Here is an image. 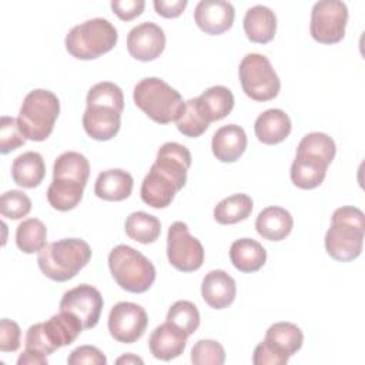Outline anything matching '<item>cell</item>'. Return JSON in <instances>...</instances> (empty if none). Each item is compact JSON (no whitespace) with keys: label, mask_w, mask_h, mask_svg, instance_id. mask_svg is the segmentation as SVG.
Returning <instances> with one entry per match:
<instances>
[{"label":"cell","mask_w":365,"mask_h":365,"mask_svg":"<svg viewBox=\"0 0 365 365\" xmlns=\"http://www.w3.org/2000/svg\"><path fill=\"white\" fill-rule=\"evenodd\" d=\"M47 228L37 218H27L17 225L16 244L24 254L40 252L47 244Z\"/></svg>","instance_id":"35"},{"label":"cell","mask_w":365,"mask_h":365,"mask_svg":"<svg viewBox=\"0 0 365 365\" xmlns=\"http://www.w3.org/2000/svg\"><path fill=\"white\" fill-rule=\"evenodd\" d=\"M252 211L250 195L238 192L221 200L214 208V220L221 225H231L244 221Z\"/></svg>","instance_id":"32"},{"label":"cell","mask_w":365,"mask_h":365,"mask_svg":"<svg viewBox=\"0 0 365 365\" xmlns=\"http://www.w3.org/2000/svg\"><path fill=\"white\" fill-rule=\"evenodd\" d=\"M328 165L307 158V157H298L295 155V160L291 164V181L294 185L302 190H314L322 184L327 175Z\"/></svg>","instance_id":"29"},{"label":"cell","mask_w":365,"mask_h":365,"mask_svg":"<svg viewBox=\"0 0 365 365\" xmlns=\"http://www.w3.org/2000/svg\"><path fill=\"white\" fill-rule=\"evenodd\" d=\"M234 6L224 0H201L194 10V21L207 34L218 36L232 27Z\"/></svg>","instance_id":"15"},{"label":"cell","mask_w":365,"mask_h":365,"mask_svg":"<svg viewBox=\"0 0 365 365\" xmlns=\"http://www.w3.org/2000/svg\"><path fill=\"white\" fill-rule=\"evenodd\" d=\"M83 329V324L77 315L68 311H60L46 322H37L29 327L24 346L44 355H51L61 346L73 344Z\"/></svg>","instance_id":"7"},{"label":"cell","mask_w":365,"mask_h":365,"mask_svg":"<svg viewBox=\"0 0 365 365\" xmlns=\"http://www.w3.org/2000/svg\"><path fill=\"white\" fill-rule=\"evenodd\" d=\"M336 145L335 141L325 133H309L302 137L297 147L298 157H307L315 161H319L325 165H329L335 157Z\"/></svg>","instance_id":"31"},{"label":"cell","mask_w":365,"mask_h":365,"mask_svg":"<svg viewBox=\"0 0 365 365\" xmlns=\"http://www.w3.org/2000/svg\"><path fill=\"white\" fill-rule=\"evenodd\" d=\"M167 321L185 331V334L190 336L200 327V312L194 302L181 299L170 307L167 312Z\"/></svg>","instance_id":"38"},{"label":"cell","mask_w":365,"mask_h":365,"mask_svg":"<svg viewBox=\"0 0 365 365\" xmlns=\"http://www.w3.org/2000/svg\"><path fill=\"white\" fill-rule=\"evenodd\" d=\"M148 325L145 309L134 302L121 301L113 305L108 314L110 335L121 344L137 342Z\"/></svg>","instance_id":"11"},{"label":"cell","mask_w":365,"mask_h":365,"mask_svg":"<svg viewBox=\"0 0 365 365\" xmlns=\"http://www.w3.org/2000/svg\"><path fill=\"white\" fill-rule=\"evenodd\" d=\"M230 259L240 272H257L267 261V251L252 238H240L230 247Z\"/></svg>","instance_id":"26"},{"label":"cell","mask_w":365,"mask_h":365,"mask_svg":"<svg viewBox=\"0 0 365 365\" xmlns=\"http://www.w3.org/2000/svg\"><path fill=\"white\" fill-rule=\"evenodd\" d=\"M292 124L289 115L279 108H269L261 113L255 123L254 131L257 138L267 145L282 143L291 133Z\"/></svg>","instance_id":"20"},{"label":"cell","mask_w":365,"mask_h":365,"mask_svg":"<svg viewBox=\"0 0 365 365\" xmlns=\"http://www.w3.org/2000/svg\"><path fill=\"white\" fill-rule=\"evenodd\" d=\"M117 29L107 19L96 17L74 26L66 36V50L78 60H94L117 44Z\"/></svg>","instance_id":"6"},{"label":"cell","mask_w":365,"mask_h":365,"mask_svg":"<svg viewBox=\"0 0 365 365\" xmlns=\"http://www.w3.org/2000/svg\"><path fill=\"white\" fill-rule=\"evenodd\" d=\"M87 106H104L114 108L118 113L124 110V96L121 88L111 81H101L94 84L86 97Z\"/></svg>","instance_id":"36"},{"label":"cell","mask_w":365,"mask_h":365,"mask_svg":"<svg viewBox=\"0 0 365 365\" xmlns=\"http://www.w3.org/2000/svg\"><path fill=\"white\" fill-rule=\"evenodd\" d=\"M26 137L19 128L17 118L3 115L0 118V153L9 154L24 145Z\"/></svg>","instance_id":"41"},{"label":"cell","mask_w":365,"mask_h":365,"mask_svg":"<svg viewBox=\"0 0 365 365\" xmlns=\"http://www.w3.org/2000/svg\"><path fill=\"white\" fill-rule=\"evenodd\" d=\"M292 227L294 220L289 211L277 205L264 208L255 220L257 232L268 241H281L287 238L291 234Z\"/></svg>","instance_id":"24"},{"label":"cell","mask_w":365,"mask_h":365,"mask_svg":"<svg viewBox=\"0 0 365 365\" xmlns=\"http://www.w3.org/2000/svg\"><path fill=\"white\" fill-rule=\"evenodd\" d=\"M175 125L182 135L190 138L200 137L210 127V124L200 114L195 98H190L185 101L180 117L175 120Z\"/></svg>","instance_id":"37"},{"label":"cell","mask_w":365,"mask_h":365,"mask_svg":"<svg viewBox=\"0 0 365 365\" xmlns=\"http://www.w3.org/2000/svg\"><path fill=\"white\" fill-rule=\"evenodd\" d=\"M238 74L242 91L255 101H269L279 93V77L264 54H247L240 63Z\"/></svg>","instance_id":"8"},{"label":"cell","mask_w":365,"mask_h":365,"mask_svg":"<svg viewBox=\"0 0 365 365\" xmlns=\"http://www.w3.org/2000/svg\"><path fill=\"white\" fill-rule=\"evenodd\" d=\"M201 295L205 304L211 308L224 309L235 299V281L228 272L222 269H212L202 279Z\"/></svg>","instance_id":"18"},{"label":"cell","mask_w":365,"mask_h":365,"mask_svg":"<svg viewBox=\"0 0 365 365\" xmlns=\"http://www.w3.org/2000/svg\"><path fill=\"white\" fill-rule=\"evenodd\" d=\"M46 175V164L41 154L26 151L14 158L11 164L13 181L23 188H34Z\"/></svg>","instance_id":"27"},{"label":"cell","mask_w":365,"mask_h":365,"mask_svg":"<svg viewBox=\"0 0 365 365\" xmlns=\"http://www.w3.org/2000/svg\"><path fill=\"white\" fill-rule=\"evenodd\" d=\"M21 331L17 322L3 318L0 321V351L1 352H14L20 348Z\"/></svg>","instance_id":"44"},{"label":"cell","mask_w":365,"mask_h":365,"mask_svg":"<svg viewBox=\"0 0 365 365\" xmlns=\"http://www.w3.org/2000/svg\"><path fill=\"white\" fill-rule=\"evenodd\" d=\"M187 338L188 335L185 331L167 321L151 332L148 338V348L154 358L161 361H171L184 352Z\"/></svg>","instance_id":"16"},{"label":"cell","mask_w":365,"mask_h":365,"mask_svg":"<svg viewBox=\"0 0 365 365\" xmlns=\"http://www.w3.org/2000/svg\"><path fill=\"white\" fill-rule=\"evenodd\" d=\"M83 127L93 140L108 141L120 131L121 113L104 106H87L83 114Z\"/></svg>","instance_id":"17"},{"label":"cell","mask_w":365,"mask_h":365,"mask_svg":"<svg viewBox=\"0 0 365 365\" xmlns=\"http://www.w3.org/2000/svg\"><path fill=\"white\" fill-rule=\"evenodd\" d=\"M124 228L125 234L140 244H151L157 241L161 234L160 220L144 211L131 212L125 220Z\"/></svg>","instance_id":"33"},{"label":"cell","mask_w":365,"mask_h":365,"mask_svg":"<svg viewBox=\"0 0 365 365\" xmlns=\"http://www.w3.org/2000/svg\"><path fill=\"white\" fill-rule=\"evenodd\" d=\"M191 362L194 365H222L225 362V351L214 339H200L191 349Z\"/></svg>","instance_id":"40"},{"label":"cell","mask_w":365,"mask_h":365,"mask_svg":"<svg viewBox=\"0 0 365 365\" xmlns=\"http://www.w3.org/2000/svg\"><path fill=\"white\" fill-rule=\"evenodd\" d=\"M195 100L200 114L208 124L225 118L234 108V96L224 86H212Z\"/></svg>","instance_id":"25"},{"label":"cell","mask_w":365,"mask_h":365,"mask_svg":"<svg viewBox=\"0 0 365 365\" xmlns=\"http://www.w3.org/2000/svg\"><path fill=\"white\" fill-rule=\"evenodd\" d=\"M154 9L158 16L165 19L178 17L187 7V0H154Z\"/></svg>","instance_id":"46"},{"label":"cell","mask_w":365,"mask_h":365,"mask_svg":"<svg viewBox=\"0 0 365 365\" xmlns=\"http://www.w3.org/2000/svg\"><path fill=\"white\" fill-rule=\"evenodd\" d=\"M167 258L175 269L182 272L197 271L204 262L202 244L190 234L182 221H175L168 228Z\"/></svg>","instance_id":"10"},{"label":"cell","mask_w":365,"mask_h":365,"mask_svg":"<svg viewBox=\"0 0 365 365\" xmlns=\"http://www.w3.org/2000/svg\"><path fill=\"white\" fill-rule=\"evenodd\" d=\"M108 268L115 282L125 291L141 294L155 281L153 262L135 248L120 244L108 254Z\"/></svg>","instance_id":"5"},{"label":"cell","mask_w":365,"mask_h":365,"mask_svg":"<svg viewBox=\"0 0 365 365\" xmlns=\"http://www.w3.org/2000/svg\"><path fill=\"white\" fill-rule=\"evenodd\" d=\"M348 7L339 0H321L312 6L309 33L321 44L339 43L345 36Z\"/></svg>","instance_id":"9"},{"label":"cell","mask_w":365,"mask_h":365,"mask_svg":"<svg viewBox=\"0 0 365 365\" xmlns=\"http://www.w3.org/2000/svg\"><path fill=\"white\" fill-rule=\"evenodd\" d=\"M289 355L277 349L267 341L259 342L252 354L254 365H285L289 361Z\"/></svg>","instance_id":"42"},{"label":"cell","mask_w":365,"mask_h":365,"mask_svg":"<svg viewBox=\"0 0 365 365\" xmlns=\"http://www.w3.org/2000/svg\"><path fill=\"white\" fill-rule=\"evenodd\" d=\"M264 341L275 346L277 349L292 356L297 354L304 342V334L299 327L292 322H275L272 324L264 336Z\"/></svg>","instance_id":"30"},{"label":"cell","mask_w":365,"mask_h":365,"mask_svg":"<svg viewBox=\"0 0 365 365\" xmlns=\"http://www.w3.org/2000/svg\"><path fill=\"white\" fill-rule=\"evenodd\" d=\"M134 180L121 168H110L97 175L94 194L104 201H123L131 195Z\"/></svg>","instance_id":"22"},{"label":"cell","mask_w":365,"mask_h":365,"mask_svg":"<svg viewBox=\"0 0 365 365\" xmlns=\"http://www.w3.org/2000/svg\"><path fill=\"white\" fill-rule=\"evenodd\" d=\"M191 160V153L185 145L168 141L158 148L157 158L151 167L170 178L181 190L187 182V171Z\"/></svg>","instance_id":"14"},{"label":"cell","mask_w":365,"mask_h":365,"mask_svg":"<svg viewBox=\"0 0 365 365\" xmlns=\"http://www.w3.org/2000/svg\"><path fill=\"white\" fill-rule=\"evenodd\" d=\"M90 175L88 160L77 151H66L60 154L53 165V180H64L78 182L86 187Z\"/></svg>","instance_id":"28"},{"label":"cell","mask_w":365,"mask_h":365,"mask_svg":"<svg viewBox=\"0 0 365 365\" xmlns=\"http://www.w3.org/2000/svg\"><path fill=\"white\" fill-rule=\"evenodd\" d=\"M91 248L80 238H63L47 244L37 257L41 272L57 282L74 278L90 261Z\"/></svg>","instance_id":"2"},{"label":"cell","mask_w":365,"mask_h":365,"mask_svg":"<svg viewBox=\"0 0 365 365\" xmlns=\"http://www.w3.org/2000/svg\"><path fill=\"white\" fill-rule=\"evenodd\" d=\"M83 191V184L64 180H53L47 188V201L54 210L70 211L80 204Z\"/></svg>","instance_id":"34"},{"label":"cell","mask_w":365,"mask_h":365,"mask_svg":"<svg viewBox=\"0 0 365 365\" xmlns=\"http://www.w3.org/2000/svg\"><path fill=\"white\" fill-rule=\"evenodd\" d=\"M164 47V30L153 21L140 23L127 34V50L135 60L153 61L160 57Z\"/></svg>","instance_id":"13"},{"label":"cell","mask_w":365,"mask_h":365,"mask_svg":"<svg viewBox=\"0 0 365 365\" xmlns=\"http://www.w3.org/2000/svg\"><path fill=\"white\" fill-rule=\"evenodd\" d=\"M110 6L113 13L120 20L130 21L143 13L145 7V1L144 0H113Z\"/></svg>","instance_id":"45"},{"label":"cell","mask_w":365,"mask_h":365,"mask_svg":"<svg viewBox=\"0 0 365 365\" xmlns=\"http://www.w3.org/2000/svg\"><path fill=\"white\" fill-rule=\"evenodd\" d=\"M60 114L58 97L44 88L30 91L20 107L17 123L26 140L44 141L53 133Z\"/></svg>","instance_id":"4"},{"label":"cell","mask_w":365,"mask_h":365,"mask_svg":"<svg viewBox=\"0 0 365 365\" xmlns=\"http://www.w3.org/2000/svg\"><path fill=\"white\" fill-rule=\"evenodd\" d=\"M364 235V212L352 205L339 207L334 211L331 227L325 234V250L328 255L335 261H354L362 252Z\"/></svg>","instance_id":"1"},{"label":"cell","mask_w":365,"mask_h":365,"mask_svg":"<svg viewBox=\"0 0 365 365\" xmlns=\"http://www.w3.org/2000/svg\"><path fill=\"white\" fill-rule=\"evenodd\" d=\"M115 364H125V365H128V364H144V361L140 358V356H137V355H134V354H124V355H121L120 358H117L115 359Z\"/></svg>","instance_id":"48"},{"label":"cell","mask_w":365,"mask_h":365,"mask_svg":"<svg viewBox=\"0 0 365 365\" xmlns=\"http://www.w3.org/2000/svg\"><path fill=\"white\" fill-rule=\"evenodd\" d=\"M31 211V200L20 190H10L1 194L0 212L10 220H20Z\"/></svg>","instance_id":"39"},{"label":"cell","mask_w":365,"mask_h":365,"mask_svg":"<svg viewBox=\"0 0 365 365\" xmlns=\"http://www.w3.org/2000/svg\"><path fill=\"white\" fill-rule=\"evenodd\" d=\"M17 365H47V355L30 348H24L17 358Z\"/></svg>","instance_id":"47"},{"label":"cell","mask_w":365,"mask_h":365,"mask_svg":"<svg viewBox=\"0 0 365 365\" xmlns=\"http://www.w3.org/2000/svg\"><path fill=\"white\" fill-rule=\"evenodd\" d=\"M135 106L158 124L175 121L185 101L181 94L158 77H145L140 80L133 91Z\"/></svg>","instance_id":"3"},{"label":"cell","mask_w":365,"mask_h":365,"mask_svg":"<svg viewBox=\"0 0 365 365\" xmlns=\"http://www.w3.org/2000/svg\"><path fill=\"white\" fill-rule=\"evenodd\" d=\"M177 191L180 190L170 178L151 167L141 182L140 195L144 204L153 208H165L173 202Z\"/></svg>","instance_id":"23"},{"label":"cell","mask_w":365,"mask_h":365,"mask_svg":"<svg viewBox=\"0 0 365 365\" xmlns=\"http://www.w3.org/2000/svg\"><path fill=\"white\" fill-rule=\"evenodd\" d=\"M103 305L100 291L88 284H81L64 292L58 308L60 311L73 312L78 317L84 329H91L98 324Z\"/></svg>","instance_id":"12"},{"label":"cell","mask_w":365,"mask_h":365,"mask_svg":"<svg viewBox=\"0 0 365 365\" xmlns=\"http://www.w3.org/2000/svg\"><path fill=\"white\" fill-rule=\"evenodd\" d=\"M247 148V134L242 127L237 124H227L220 127L211 141V150L221 163L237 161Z\"/></svg>","instance_id":"19"},{"label":"cell","mask_w":365,"mask_h":365,"mask_svg":"<svg viewBox=\"0 0 365 365\" xmlns=\"http://www.w3.org/2000/svg\"><path fill=\"white\" fill-rule=\"evenodd\" d=\"M244 31L252 43L267 44L269 43L277 31L275 13L262 4L250 7L244 16Z\"/></svg>","instance_id":"21"},{"label":"cell","mask_w":365,"mask_h":365,"mask_svg":"<svg viewBox=\"0 0 365 365\" xmlns=\"http://www.w3.org/2000/svg\"><path fill=\"white\" fill-rule=\"evenodd\" d=\"M68 365H106L107 358L106 355L93 345H80L73 349L67 358Z\"/></svg>","instance_id":"43"}]
</instances>
